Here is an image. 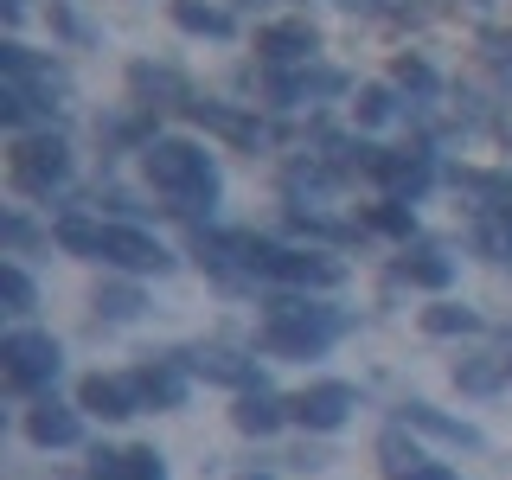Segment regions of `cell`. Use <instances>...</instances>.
Here are the masks:
<instances>
[{"mask_svg": "<svg viewBox=\"0 0 512 480\" xmlns=\"http://www.w3.org/2000/svg\"><path fill=\"white\" fill-rule=\"evenodd\" d=\"M141 167H148V180L173 199V212L199 218V205L205 212L218 205V160L205 154L199 141H180V135L148 141V148H141Z\"/></svg>", "mask_w": 512, "mask_h": 480, "instance_id": "obj_1", "label": "cell"}, {"mask_svg": "<svg viewBox=\"0 0 512 480\" xmlns=\"http://www.w3.org/2000/svg\"><path fill=\"white\" fill-rule=\"evenodd\" d=\"M340 333H346V314L314 308V301H269V320H263V346L276 359H320Z\"/></svg>", "mask_w": 512, "mask_h": 480, "instance_id": "obj_2", "label": "cell"}, {"mask_svg": "<svg viewBox=\"0 0 512 480\" xmlns=\"http://www.w3.org/2000/svg\"><path fill=\"white\" fill-rule=\"evenodd\" d=\"M244 263L250 276H269V282H288V288H340L346 282V263L327 250H282L269 237H244Z\"/></svg>", "mask_w": 512, "mask_h": 480, "instance_id": "obj_3", "label": "cell"}, {"mask_svg": "<svg viewBox=\"0 0 512 480\" xmlns=\"http://www.w3.org/2000/svg\"><path fill=\"white\" fill-rule=\"evenodd\" d=\"M7 173H13V186H20L26 199H52V192L71 180V148H64L58 135H20Z\"/></svg>", "mask_w": 512, "mask_h": 480, "instance_id": "obj_4", "label": "cell"}, {"mask_svg": "<svg viewBox=\"0 0 512 480\" xmlns=\"http://www.w3.org/2000/svg\"><path fill=\"white\" fill-rule=\"evenodd\" d=\"M58 365H64V352H58L52 333L20 327V333H7V340H0V372H7L13 391H45V384L58 378Z\"/></svg>", "mask_w": 512, "mask_h": 480, "instance_id": "obj_5", "label": "cell"}, {"mask_svg": "<svg viewBox=\"0 0 512 480\" xmlns=\"http://www.w3.org/2000/svg\"><path fill=\"white\" fill-rule=\"evenodd\" d=\"M352 410H359V391H352V384H340V378L308 384L301 397H288V416H295L301 429H314V436H333V429H340Z\"/></svg>", "mask_w": 512, "mask_h": 480, "instance_id": "obj_6", "label": "cell"}, {"mask_svg": "<svg viewBox=\"0 0 512 480\" xmlns=\"http://www.w3.org/2000/svg\"><path fill=\"white\" fill-rule=\"evenodd\" d=\"M103 263L128 269V276H167V269H173V250L160 244L154 231H141V224H109Z\"/></svg>", "mask_w": 512, "mask_h": 480, "instance_id": "obj_7", "label": "cell"}, {"mask_svg": "<svg viewBox=\"0 0 512 480\" xmlns=\"http://www.w3.org/2000/svg\"><path fill=\"white\" fill-rule=\"evenodd\" d=\"M77 410L103 416V423H122V416H135V410H148V404H141L135 378H103V372H90L84 384H77Z\"/></svg>", "mask_w": 512, "mask_h": 480, "instance_id": "obj_8", "label": "cell"}, {"mask_svg": "<svg viewBox=\"0 0 512 480\" xmlns=\"http://www.w3.org/2000/svg\"><path fill=\"white\" fill-rule=\"evenodd\" d=\"M186 372L212 378V384H231V391H256L263 384V372H256V359H244V352H224V346H199V352H180Z\"/></svg>", "mask_w": 512, "mask_h": 480, "instance_id": "obj_9", "label": "cell"}, {"mask_svg": "<svg viewBox=\"0 0 512 480\" xmlns=\"http://www.w3.org/2000/svg\"><path fill=\"white\" fill-rule=\"evenodd\" d=\"M314 45H320V32L308 20H276V26L256 32V58L263 64H308Z\"/></svg>", "mask_w": 512, "mask_h": 480, "instance_id": "obj_10", "label": "cell"}, {"mask_svg": "<svg viewBox=\"0 0 512 480\" xmlns=\"http://www.w3.org/2000/svg\"><path fill=\"white\" fill-rule=\"evenodd\" d=\"M372 180L391 186V199H423L429 180H436V160H429L423 148H416V154H378Z\"/></svg>", "mask_w": 512, "mask_h": 480, "instance_id": "obj_11", "label": "cell"}, {"mask_svg": "<svg viewBox=\"0 0 512 480\" xmlns=\"http://www.w3.org/2000/svg\"><path fill=\"white\" fill-rule=\"evenodd\" d=\"M135 391H141V404L148 410H180L186 404V359H154V365H141L135 372Z\"/></svg>", "mask_w": 512, "mask_h": 480, "instance_id": "obj_12", "label": "cell"}, {"mask_svg": "<svg viewBox=\"0 0 512 480\" xmlns=\"http://www.w3.org/2000/svg\"><path fill=\"white\" fill-rule=\"evenodd\" d=\"M404 429H410V436L442 442V448H480V429L461 423V416H442L436 404H404Z\"/></svg>", "mask_w": 512, "mask_h": 480, "instance_id": "obj_13", "label": "cell"}, {"mask_svg": "<svg viewBox=\"0 0 512 480\" xmlns=\"http://www.w3.org/2000/svg\"><path fill=\"white\" fill-rule=\"evenodd\" d=\"M26 436L39 442V448H71L77 436H84V416L64 410L58 397H39V404L26 410Z\"/></svg>", "mask_w": 512, "mask_h": 480, "instance_id": "obj_14", "label": "cell"}, {"mask_svg": "<svg viewBox=\"0 0 512 480\" xmlns=\"http://www.w3.org/2000/svg\"><path fill=\"white\" fill-rule=\"evenodd\" d=\"M90 480H167V461L154 448H103Z\"/></svg>", "mask_w": 512, "mask_h": 480, "instance_id": "obj_15", "label": "cell"}, {"mask_svg": "<svg viewBox=\"0 0 512 480\" xmlns=\"http://www.w3.org/2000/svg\"><path fill=\"white\" fill-rule=\"evenodd\" d=\"M231 423L244 429V436H276V429L288 423V404H282L276 391H263V384H256V391H237Z\"/></svg>", "mask_w": 512, "mask_h": 480, "instance_id": "obj_16", "label": "cell"}, {"mask_svg": "<svg viewBox=\"0 0 512 480\" xmlns=\"http://www.w3.org/2000/svg\"><path fill=\"white\" fill-rule=\"evenodd\" d=\"M128 90H135V103H192V90H186V77L180 71H167V64H135L128 71Z\"/></svg>", "mask_w": 512, "mask_h": 480, "instance_id": "obj_17", "label": "cell"}, {"mask_svg": "<svg viewBox=\"0 0 512 480\" xmlns=\"http://www.w3.org/2000/svg\"><path fill=\"white\" fill-rule=\"evenodd\" d=\"M173 26L192 32V39H231L237 20L218 7V0H173Z\"/></svg>", "mask_w": 512, "mask_h": 480, "instance_id": "obj_18", "label": "cell"}, {"mask_svg": "<svg viewBox=\"0 0 512 480\" xmlns=\"http://www.w3.org/2000/svg\"><path fill=\"white\" fill-rule=\"evenodd\" d=\"M397 276H404L410 288H429V295H442L448 282H455V256H442V250H410L404 263H397Z\"/></svg>", "mask_w": 512, "mask_h": 480, "instance_id": "obj_19", "label": "cell"}, {"mask_svg": "<svg viewBox=\"0 0 512 480\" xmlns=\"http://www.w3.org/2000/svg\"><path fill=\"white\" fill-rule=\"evenodd\" d=\"M474 244H480V256H493V263H512V205H480Z\"/></svg>", "mask_w": 512, "mask_h": 480, "instance_id": "obj_20", "label": "cell"}, {"mask_svg": "<svg viewBox=\"0 0 512 480\" xmlns=\"http://www.w3.org/2000/svg\"><path fill=\"white\" fill-rule=\"evenodd\" d=\"M58 250L71 256H90V263H103V244H109V224H90V218H58Z\"/></svg>", "mask_w": 512, "mask_h": 480, "instance_id": "obj_21", "label": "cell"}, {"mask_svg": "<svg viewBox=\"0 0 512 480\" xmlns=\"http://www.w3.org/2000/svg\"><path fill=\"white\" fill-rule=\"evenodd\" d=\"M186 116L205 122V128H218V135H231V141H256V135H263L250 116H237V109H224V103H186Z\"/></svg>", "mask_w": 512, "mask_h": 480, "instance_id": "obj_22", "label": "cell"}, {"mask_svg": "<svg viewBox=\"0 0 512 480\" xmlns=\"http://www.w3.org/2000/svg\"><path fill=\"white\" fill-rule=\"evenodd\" d=\"M378 461H384L391 480H404L410 468H423V448L410 442V429H384V436H378Z\"/></svg>", "mask_w": 512, "mask_h": 480, "instance_id": "obj_23", "label": "cell"}, {"mask_svg": "<svg viewBox=\"0 0 512 480\" xmlns=\"http://www.w3.org/2000/svg\"><path fill=\"white\" fill-rule=\"evenodd\" d=\"M423 333H436V340H448V333H480V314L461 308V301H436V308H423Z\"/></svg>", "mask_w": 512, "mask_h": 480, "instance_id": "obj_24", "label": "cell"}, {"mask_svg": "<svg viewBox=\"0 0 512 480\" xmlns=\"http://www.w3.org/2000/svg\"><path fill=\"white\" fill-rule=\"evenodd\" d=\"M512 372H506V359H461L455 365V384L461 391H474V397H487V391H500Z\"/></svg>", "mask_w": 512, "mask_h": 480, "instance_id": "obj_25", "label": "cell"}, {"mask_svg": "<svg viewBox=\"0 0 512 480\" xmlns=\"http://www.w3.org/2000/svg\"><path fill=\"white\" fill-rule=\"evenodd\" d=\"M352 116H359V128H384V122L397 116V90L365 84V90H359V103H352Z\"/></svg>", "mask_w": 512, "mask_h": 480, "instance_id": "obj_26", "label": "cell"}, {"mask_svg": "<svg viewBox=\"0 0 512 480\" xmlns=\"http://www.w3.org/2000/svg\"><path fill=\"white\" fill-rule=\"evenodd\" d=\"M141 308H148V301H141V288H128V282H116V288L96 295V314H103V320H141Z\"/></svg>", "mask_w": 512, "mask_h": 480, "instance_id": "obj_27", "label": "cell"}, {"mask_svg": "<svg viewBox=\"0 0 512 480\" xmlns=\"http://www.w3.org/2000/svg\"><path fill=\"white\" fill-rule=\"evenodd\" d=\"M365 224H372V231H384V237H410V199H384V205H372V212H365Z\"/></svg>", "mask_w": 512, "mask_h": 480, "instance_id": "obj_28", "label": "cell"}, {"mask_svg": "<svg viewBox=\"0 0 512 480\" xmlns=\"http://www.w3.org/2000/svg\"><path fill=\"white\" fill-rule=\"evenodd\" d=\"M0 301H7V314H32V276L20 263L0 269Z\"/></svg>", "mask_w": 512, "mask_h": 480, "instance_id": "obj_29", "label": "cell"}, {"mask_svg": "<svg viewBox=\"0 0 512 480\" xmlns=\"http://www.w3.org/2000/svg\"><path fill=\"white\" fill-rule=\"evenodd\" d=\"M391 77H397L404 90H416V96H436V71H429L423 58H410V52L397 58V71H391Z\"/></svg>", "mask_w": 512, "mask_h": 480, "instance_id": "obj_30", "label": "cell"}, {"mask_svg": "<svg viewBox=\"0 0 512 480\" xmlns=\"http://www.w3.org/2000/svg\"><path fill=\"white\" fill-rule=\"evenodd\" d=\"M404 480H455V468H442V461H423V468H410Z\"/></svg>", "mask_w": 512, "mask_h": 480, "instance_id": "obj_31", "label": "cell"}, {"mask_svg": "<svg viewBox=\"0 0 512 480\" xmlns=\"http://www.w3.org/2000/svg\"><path fill=\"white\" fill-rule=\"evenodd\" d=\"M7 244H13V250L32 244V224H26V218H7Z\"/></svg>", "mask_w": 512, "mask_h": 480, "instance_id": "obj_32", "label": "cell"}, {"mask_svg": "<svg viewBox=\"0 0 512 480\" xmlns=\"http://www.w3.org/2000/svg\"><path fill=\"white\" fill-rule=\"evenodd\" d=\"M7 20H13V26L26 20V0H7Z\"/></svg>", "mask_w": 512, "mask_h": 480, "instance_id": "obj_33", "label": "cell"}, {"mask_svg": "<svg viewBox=\"0 0 512 480\" xmlns=\"http://www.w3.org/2000/svg\"><path fill=\"white\" fill-rule=\"evenodd\" d=\"M506 372H512V359H506Z\"/></svg>", "mask_w": 512, "mask_h": 480, "instance_id": "obj_34", "label": "cell"}]
</instances>
